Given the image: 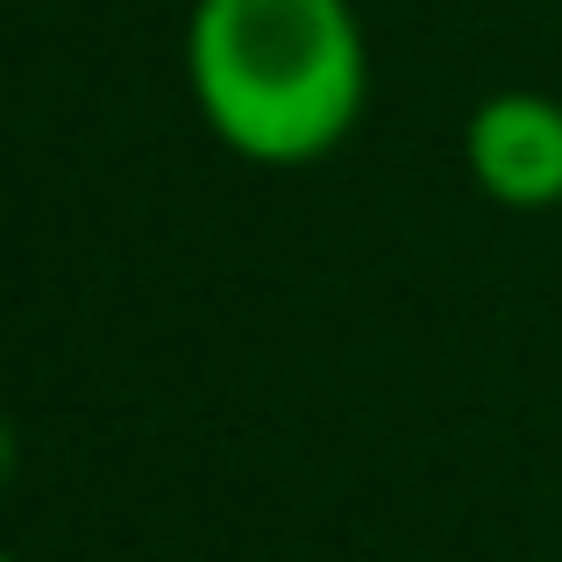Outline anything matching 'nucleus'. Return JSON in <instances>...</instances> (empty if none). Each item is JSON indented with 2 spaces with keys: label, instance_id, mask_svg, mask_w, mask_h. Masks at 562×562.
Returning a JSON list of instances; mask_svg holds the SVG:
<instances>
[{
  "label": "nucleus",
  "instance_id": "nucleus-2",
  "mask_svg": "<svg viewBox=\"0 0 562 562\" xmlns=\"http://www.w3.org/2000/svg\"><path fill=\"white\" fill-rule=\"evenodd\" d=\"M463 165L484 200L513 214L562 206V100L527 93V86L477 100L463 122Z\"/></svg>",
  "mask_w": 562,
  "mask_h": 562
},
{
  "label": "nucleus",
  "instance_id": "nucleus-3",
  "mask_svg": "<svg viewBox=\"0 0 562 562\" xmlns=\"http://www.w3.org/2000/svg\"><path fill=\"white\" fill-rule=\"evenodd\" d=\"M8 470H14V427L0 420V477H8Z\"/></svg>",
  "mask_w": 562,
  "mask_h": 562
},
{
  "label": "nucleus",
  "instance_id": "nucleus-4",
  "mask_svg": "<svg viewBox=\"0 0 562 562\" xmlns=\"http://www.w3.org/2000/svg\"><path fill=\"white\" fill-rule=\"evenodd\" d=\"M0 562H14V555H8V549H0Z\"/></svg>",
  "mask_w": 562,
  "mask_h": 562
},
{
  "label": "nucleus",
  "instance_id": "nucleus-1",
  "mask_svg": "<svg viewBox=\"0 0 562 562\" xmlns=\"http://www.w3.org/2000/svg\"><path fill=\"white\" fill-rule=\"evenodd\" d=\"M186 79L243 165H321L371 100V43L349 0H192Z\"/></svg>",
  "mask_w": 562,
  "mask_h": 562
}]
</instances>
